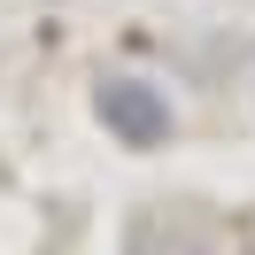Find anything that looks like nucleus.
Here are the masks:
<instances>
[{
    "mask_svg": "<svg viewBox=\"0 0 255 255\" xmlns=\"http://www.w3.org/2000/svg\"><path fill=\"white\" fill-rule=\"evenodd\" d=\"M93 109H101V124H109L124 147H162L170 139V101H162L147 78H109L93 93Z\"/></svg>",
    "mask_w": 255,
    "mask_h": 255,
    "instance_id": "nucleus-1",
    "label": "nucleus"
},
{
    "mask_svg": "<svg viewBox=\"0 0 255 255\" xmlns=\"http://www.w3.org/2000/svg\"><path fill=\"white\" fill-rule=\"evenodd\" d=\"M124 255H217V232L178 217V209H147V217H131Z\"/></svg>",
    "mask_w": 255,
    "mask_h": 255,
    "instance_id": "nucleus-2",
    "label": "nucleus"
}]
</instances>
